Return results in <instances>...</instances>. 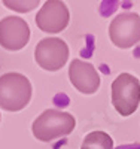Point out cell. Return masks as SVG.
Here are the masks:
<instances>
[{"mask_svg": "<svg viewBox=\"0 0 140 149\" xmlns=\"http://www.w3.org/2000/svg\"><path fill=\"white\" fill-rule=\"evenodd\" d=\"M81 149H113V140L104 131H91L85 136Z\"/></svg>", "mask_w": 140, "mask_h": 149, "instance_id": "obj_9", "label": "cell"}, {"mask_svg": "<svg viewBox=\"0 0 140 149\" xmlns=\"http://www.w3.org/2000/svg\"><path fill=\"white\" fill-rule=\"evenodd\" d=\"M34 60L43 70L57 72L67 63L69 46L58 37H45L36 45Z\"/></svg>", "mask_w": 140, "mask_h": 149, "instance_id": "obj_5", "label": "cell"}, {"mask_svg": "<svg viewBox=\"0 0 140 149\" xmlns=\"http://www.w3.org/2000/svg\"><path fill=\"white\" fill-rule=\"evenodd\" d=\"M31 82L21 73H5L0 76V107L8 112L22 110L31 100Z\"/></svg>", "mask_w": 140, "mask_h": 149, "instance_id": "obj_2", "label": "cell"}, {"mask_svg": "<svg viewBox=\"0 0 140 149\" xmlns=\"http://www.w3.org/2000/svg\"><path fill=\"white\" fill-rule=\"evenodd\" d=\"M109 37L112 43L127 49L140 42V17L134 12H122L109 24Z\"/></svg>", "mask_w": 140, "mask_h": 149, "instance_id": "obj_4", "label": "cell"}, {"mask_svg": "<svg viewBox=\"0 0 140 149\" xmlns=\"http://www.w3.org/2000/svg\"><path fill=\"white\" fill-rule=\"evenodd\" d=\"M112 104L122 116L134 113L140 103V82L130 73H121L110 86Z\"/></svg>", "mask_w": 140, "mask_h": 149, "instance_id": "obj_3", "label": "cell"}, {"mask_svg": "<svg viewBox=\"0 0 140 149\" xmlns=\"http://www.w3.org/2000/svg\"><path fill=\"white\" fill-rule=\"evenodd\" d=\"M113 149H140V143H128V145H121Z\"/></svg>", "mask_w": 140, "mask_h": 149, "instance_id": "obj_11", "label": "cell"}, {"mask_svg": "<svg viewBox=\"0 0 140 149\" xmlns=\"http://www.w3.org/2000/svg\"><path fill=\"white\" fill-rule=\"evenodd\" d=\"M76 125L73 115L64 110L48 109L37 116L31 125L33 136L40 142H52L55 139L69 136Z\"/></svg>", "mask_w": 140, "mask_h": 149, "instance_id": "obj_1", "label": "cell"}, {"mask_svg": "<svg viewBox=\"0 0 140 149\" xmlns=\"http://www.w3.org/2000/svg\"><path fill=\"white\" fill-rule=\"evenodd\" d=\"M70 12L63 0H46L36 14V26L45 33H60L69 26Z\"/></svg>", "mask_w": 140, "mask_h": 149, "instance_id": "obj_6", "label": "cell"}, {"mask_svg": "<svg viewBox=\"0 0 140 149\" xmlns=\"http://www.w3.org/2000/svg\"><path fill=\"white\" fill-rule=\"evenodd\" d=\"M30 40V27L20 17H5L0 21V46L20 51Z\"/></svg>", "mask_w": 140, "mask_h": 149, "instance_id": "obj_7", "label": "cell"}, {"mask_svg": "<svg viewBox=\"0 0 140 149\" xmlns=\"http://www.w3.org/2000/svg\"><path fill=\"white\" fill-rule=\"evenodd\" d=\"M2 2L10 10L20 12V14H27V12L39 6L40 0H2Z\"/></svg>", "mask_w": 140, "mask_h": 149, "instance_id": "obj_10", "label": "cell"}, {"mask_svg": "<svg viewBox=\"0 0 140 149\" xmlns=\"http://www.w3.org/2000/svg\"><path fill=\"white\" fill-rule=\"evenodd\" d=\"M69 78L72 85L82 94H94L100 86V74L91 63L73 60L69 66Z\"/></svg>", "mask_w": 140, "mask_h": 149, "instance_id": "obj_8", "label": "cell"}]
</instances>
